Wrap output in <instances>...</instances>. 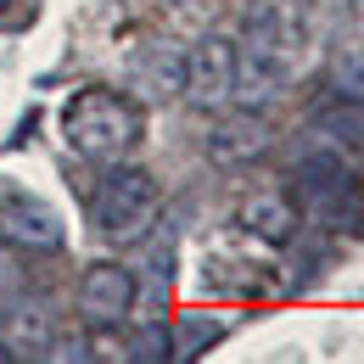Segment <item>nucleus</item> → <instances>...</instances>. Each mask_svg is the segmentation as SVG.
Returning <instances> with one entry per match:
<instances>
[{
    "label": "nucleus",
    "instance_id": "obj_1",
    "mask_svg": "<svg viewBox=\"0 0 364 364\" xmlns=\"http://www.w3.org/2000/svg\"><path fill=\"white\" fill-rule=\"evenodd\" d=\"M62 135L73 151L85 157H124L140 140V107L124 90H107V85H90L79 90L68 107H62Z\"/></svg>",
    "mask_w": 364,
    "mask_h": 364
},
{
    "label": "nucleus",
    "instance_id": "obj_2",
    "mask_svg": "<svg viewBox=\"0 0 364 364\" xmlns=\"http://www.w3.org/2000/svg\"><path fill=\"white\" fill-rule=\"evenodd\" d=\"M90 219L107 241H140L151 230V219H157V180L146 168H135V163L112 168L90 196Z\"/></svg>",
    "mask_w": 364,
    "mask_h": 364
},
{
    "label": "nucleus",
    "instance_id": "obj_6",
    "mask_svg": "<svg viewBox=\"0 0 364 364\" xmlns=\"http://www.w3.org/2000/svg\"><path fill=\"white\" fill-rule=\"evenodd\" d=\"M185 95L196 107H225L235 95V46L208 34L196 50H185Z\"/></svg>",
    "mask_w": 364,
    "mask_h": 364
},
{
    "label": "nucleus",
    "instance_id": "obj_5",
    "mask_svg": "<svg viewBox=\"0 0 364 364\" xmlns=\"http://www.w3.org/2000/svg\"><path fill=\"white\" fill-rule=\"evenodd\" d=\"M0 348H6V359H50L56 353V319L40 297H11L0 309Z\"/></svg>",
    "mask_w": 364,
    "mask_h": 364
},
{
    "label": "nucleus",
    "instance_id": "obj_11",
    "mask_svg": "<svg viewBox=\"0 0 364 364\" xmlns=\"http://www.w3.org/2000/svg\"><path fill=\"white\" fill-rule=\"evenodd\" d=\"M314 124H319L331 140H364V101H353V95H348V107H325Z\"/></svg>",
    "mask_w": 364,
    "mask_h": 364
},
{
    "label": "nucleus",
    "instance_id": "obj_13",
    "mask_svg": "<svg viewBox=\"0 0 364 364\" xmlns=\"http://www.w3.org/2000/svg\"><path fill=\"white\" fill-rule=\"evenodd\" d=\"M336 90L364 101V50H348V56L336 62Z\"/></svg>",
    "mask_w": 364,
    "mask_h": 364
},
{
    "label": "nucleus",
    "instance_id": "obj_7",
    "mask_svg": "<svg viewBox=\"0 0 364 364\" xmlns=\"http://www.w3.org/2000/svg\"><path fill=\"white\" fill-rule=\"evenodd\" d=\"M0 241L17 252H56L62 247V219L40 196H6L0 202Z\"/></svg>",
    "mask_w": 364,
    "mask_h": 364
},
{
    "label": "nucleus",
    "instance_id": "obj_9",
    "mask_svg": "<svg viewBox=\"0 0 364 364\" xmlns=\"http://www.w3.org/2000/svg\"><path fill=\"white\" fill-rule=\"evenodd\" d=\"M135 85H146V95H157V101L185 95V50L168 40H151L135 56Z\"/></svg>",
    "mask_w": 364,
    "mask_h": 364
},
{
    "label": "nucleus",
    "instance_id": "obj_4",
    "mask_svg": "<svg viewBox=\"0 0 364 364\" xmlns=\"http://www.w3.org/2000/svg\"><path fill=\"white\" fill-rule=\"evenodd\" d=\"M129 309H135V274L124 264H90L79 280V314L95 331H112V325L129 319Z\"/></svg>",
    "mask_w": 364,
    "mask_h": 364
},
{
    "label": "nucleus",
    "instance_id": "obj_8",
    "mask_svg": "<svg viewBox=\"0 0 364 364\" xmlns=\"http://www.w3.org/2000/svg\"><path fill=\"white\" fill-rule=\"evenodd\" d=\"M264 146H269V124H264L258 112H230V118H219V124L208 129V157H213L219 168L258 163Z\"/></svg>",
    "mask_w": 364,
    "mask_h": 364
},
{
    "label": "nucleus",
    "instance_id": "obj_3",
    "mask_svg": "<svg viewBox=\"0 0 364 364\" xmlns=\"http://www.w3.org/2000/svg\"><path fill=\"white\" fill-rule=\"evenodd\" d=\"M291 191H297L303 213H314V219H325V225H342V219L353 213V180H348V168H342L336 157H325V151L297 163Z\"/></svg>",
    "mask_w": 364,
    "mask_h": 364
},
{
    "label": "nucleus",
    "instance_id": "obj_12",
    "mask_svg": "<svg viewBox=\"0 0 364 364\" xmlns=\"http://www.w3.org/2000/svg\"><path fill=\"white\" fill-rule=\"evenodd\" d=\"M124 359H140V364L174 359V331H168V325H146L135 342H129V353H124Z\"/></svg>",
    "mask_w": 364,
    "mask_h": 364
},
{
    "label": "nucleus",
    "instance_id": "obj_10",
    "mask_svg": "<svg viewBox=\"0 0 364 364\" xmlns=\"http://www.w3.org/2000/svg\"><path fill=\"white\" fill-rule=\"evenodd\" d=\"M241 219H247V230H258L264 241H291L297 208H291L286 196H252V202L241 208Z\"/></svg>",
    "mask_w": 364,
    "mask_h": 364
},
{
    "label": "nucleus",
    "instance_id": "obj_14",
    "mask_svg": "<svg viewBox=\"0 0 364 364\" xmlns=\"http://www.w3.org/2000/svg\"><path fill=\"white\" fill-rule=\"evenodd\" d=\"M0 6H6V0H0Z\"/></svg>",
    "mask_w": 364,
    "mask_h": 364
}]
</instances>
